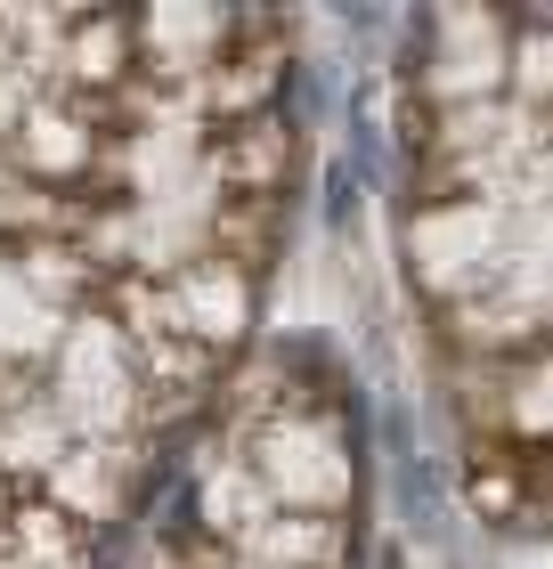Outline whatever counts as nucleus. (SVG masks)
I'll return each instance as SVG.
<instances>
[{"mask_svg": "<svg viewBox=\"0 0 553 569\" xmlns=\"http://www.w3.org/2000/svg\"><path fill=\"white\" fill-rule=\"evenodd\" d=\"M269 480L294 497L302 512H326V505H342L350 497V448L326 431V423H294V431H277L269 439Z\"/></svg>", "mask_w": 553, "mask_h": 569, "instance_id": "obj_1", "label": "nucleus"}, {"mask_svg": "<svg viewBox=\"0 0 553 569\" xmlns=\"http://www.w3.org/2000/svg\"><path fill=\"white\" fill-rule=\"evenodd\" d=\"M9 154L33 179H82L98 163V131H90L82 107H24L17 131H9Z\"/></svg>", "mask_w": 553, "mask_h": 569, "instance_id": "obj_2", "label": "nucleus"}, {"mask_svg": "<svg viewBox=\"0 0 553 569\" xmlns=\"http://www.w3.org/2000/svg\"><path fill=\"white\" fill-rule=\"evenodd\" d=\"M391 512H399L407 537H440L447 529V488H440V463L424 448L391 463Z\"/></svg>", "mask_w": 553, "mask_h": 569, "instance_id": "obj_3", "label": "nucleus"}, {"mask_svg": "<svg viewBox=\"0 0 553 569\" xmlns=\"http://www.w3.org/2000/svg\"><path fill=\"white\" fill-rule=\"evenodd\" d=\"M260 546H269V561H285V569H334L342 561V529L326 512H302V521H269Z\"/></svg>", "mask_w": 553, "mask_h": 569, "instance_id": "obj_4", "label": "nucleus"}, {"mask_svg": "<svg viewBox=\"0 0 553 569\" xmlns=\"http://www.w3.org/2000/svg\"><path fill=\"white\" fill-rule=\"evenodd\" d=\"M342 73L334 66H294V122H326L334 107H342Z\"/></svg>", "mask_w": 553, "mask_h": 569, "instance_id": "obj_5", "label": "nucleus"}, {"mask_svg": "<svg viewBox=\"0 0 553 569\" xmlns=\"http://www.w3.org/2000/svg\"><path fill=\"white\" fill-rule=\"evenodd\" d=\"M318 203H326V228H358V203H366V188L350 179V163H326V188H318Z\"/></svg>", "mask_w": 553, "mask_h": 569, "instance_id": "obj_6", "label": "nucleus"}, {"mask_svg": "<svg viewBox=\"0 0 553 569\" xmlns=\"http://www.w3.org/2000/svg\"><path fill=\"white\" fill-rule=\"evenodd\" d=\"M277 358H285V367H334V333H277V342H269Z\"/></svg>", "mask_w": 553, "mask_h": 569, "instance_id": "obj_7", "label": "nucleus"}, {"mask_svg": "<svg viewBox=\"0 0 553 569\" xmlns=\"http://www.w3.org/2000/svg\"><path fill=\"white\" fill-rule=\"evenodd\" d=\"M375 439H383V448H391V463H399V456H415V416H407V407H399V399H391V407H383V416H375Z\"/></svg>", "mask_w": 553, "mask_h": 569, "instance_id": "obj_8", "label": "nucleus"}, {"mask_svg": "<svg viewBox=\"0 0 553 569\" xmlns=\"http://www.w3.org/2000/svg\"><path fill=\"white\" fill-rule=\"evenodd\" d=\"M375 569H407V561H399V553H383V561H375Z\"/></svg>", "mask_w": 553, "mask_h": 569, "instance_id": "obj_9", "label": "nucleus"}]
</instances>
